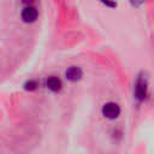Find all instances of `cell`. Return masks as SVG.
Returning <instances> with one entry per match:
<instances>
[{
  "instance_id": "obj_1",
  "label": "cell",
  "mask_w": 154,
  "mask_h": 154,
  "mask_svg": "<svg viewBox=\"0 0 154 154\" xmlns=\"http://www.w3.org/2000/svg\"><path fill=\"white\" fill-rule=\"evenodd\" d=\"M134 100H136L138 103L144 102L149 96V78L144 72H141L137 75L135 82H134V89H132Z\"/></svg>"
},
{
  "instance_id": "obj_2",
  "label": "cell",
  "mask_w": 154,
  "mask_h": 154,
  "mask_svg": "<svg viewBox=\"0 0 154 154\" xmlns=\"http://www.w3.org/2000/svg\"><path fill=\"white\" fill-rule=\"evenodd\" d=\"M120 112H122L120 106H119L117 102H113V101L106 102V103L102 106V108H101L102 116H103L106 119H109V120L117 119V118L120 116Z\"/></svg>"
},
{
  "instance_id": "obj_3",
  "label": "cell",
  "mask_w": 154,
  "mask_h": 154,
  "mask_svg": "<svg viewBox=\"0 0 154 154\" xmlns=\"http://www.w3.org/2000/svg\"><path fill=\"white\" fill-rule=\"evenodd\" d=\"M37 17H38V12L36 7H34L32 5H25V7L22 10L20 18L24 23H34L36 22Z\"/></svg>"
},
{
  "instance_id": "obj_4",
  "label": "cell",
  "mask_w": 154,
  "mask_h": 154,
  "mask_svg": "<svg viewBox=\"0 0 154 154\" xmlns=\"http://www.w3.org/2000/svg\"><path fill=\"white\" fill-rule=\"evenodd\" d=\"M65 77L70 82H77L83 77V71L79 66H70L65 71Z\"/></svg>"
},
{
  "instance_id": "obj_5",
  "label": "cell",
  "mask_w": 154,
  "mask_h": 154,
  "mask_svg": "<svg viewBox=\"0 0 154 154\" xmlns=\"http://www.w3.org/2000/svg\"><path fill=\"white\" fill-rule=\"evenodd\" d=\"M46 87L53 93H58L63 88V82L58 76H49L46 79Z\"/></svg>"
},
{
  "instance_id": "obj_6",
  "label": "cell",
  "mask_w": 154,
  "mask_h": 154,
  "mask_svg": "<svg viewBox=\"0 0 154 154\" xmlns=\"http://www.w3.org/2000/svg\"><path fill=\"white\" fill-rule=\"evenodd\" d=\"M37 87H38V83L35 79H29V81H26L24 83V88L26 90H35Z\"/></svg>"
},
{
  "instance_id": "obj_7",
  "label": "cell",
  "mask_w": 154,
  "mask_h": 154,
  "mask_svg": "<svg viewBox=\"0 0 154 154\" xmlns=\"http://www.w3.org/2000/svg\"><path fill=\"white\" fill-rule=\"evenodd\" d=\"M102 5H105L106 7H109V8H113V7H116L117 6V2H116V0H99Z\"/></svg>"
},
{
  "instance_id": "obj_8",
  "label": "cell",
  "mask_w": 154,
  "mask_h": 154,
  "mask_svg": "<svg viewBox=\"0 0 154 154\" xmlns=\"http://www.w3.org/2000/svg\"><path fill=\"white\" fill-rule=\"evenodd\" d=\"M129 2H130L134 7H140V6H142V5L146 2V0H129Z\"/></svg>"
},
{
  "instance_id": "obj_9",
  "label": "cell",
  "mask_w": 154,
  "mask_h": 154,
  "mask_svg": "<svg viewBox=\"0 0 154 154\" xmlns=\"http://www.w3.org/2000/svg\"><path fill=\"white\" fill-rule=\"evenodd\" d=\"M22 2H23L24 5H31V4L34 2V0H22Z\"/></svg>"
}]
</instances>
